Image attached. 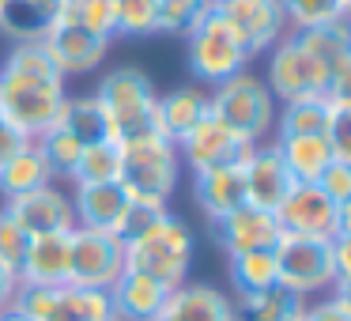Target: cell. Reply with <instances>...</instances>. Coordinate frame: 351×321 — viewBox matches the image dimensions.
<instances>
[{
	"label": "cell",
	"instance_id": "cell-1",
	"mask_svg": "<svg viewBox=\"0 0 351 321\" xmlns=\"http://www.w3.org/2000/svg\"><path fill=\"white\" fill-rule=\"evenodd\" d=\"M64 102H69V87L46 42H12L0 61V117L38 140L61 121Z\"/></svg>",
	"mask_w": 351,
	"mask_h": 321
},
{
	"label": "cell",
	"instance_id": "cell-2",
	"mask_svg": "<svg viewBox=\"0 0 351 321\" xmlns=\"http://www.w3.org/2000/svg\"><path fill=\"white\" fill-rule=\"evenodd\" d=\"M193 230L182 215L167 212L162 219H155L144 235L125 242V268L144 272L152 280H159L162 287H182L189 283V265H193Z\"/></svg>",
	"mask_w": 351,
	"mask_h": 321
},
{
	"label": "cell",
	"instance_id": "cell-3",
	"mask_svg": "<svg viewBox=\"0 0 351 321\" xmlns=\"http://www.w3.org/2000/svg\"><path fill=\"white\" fill-rule=\"evenodd\" d=\"M95 99L102 102L110 125H114L117 144L125 140H140L159 132V121H155V106H159V91H155L152 76L136 64H121V69H110L106 76L99 80V91Z\"/></svg>",
	"mask_w": 351,
	"mask_h": 321
},
{
	"label": "cell",
	"instance_id": "cell-4",
	"mask_svg": "<svg viewBox=\"0 0 351 321\" xmlns=\"http://www.w3.org/2000/svg\"><path fill=\"white\" fill-rule=\"evenodd\" d=\"M276 110H280V102L272 99L265 80L253 72H238V76L208 87V114H215L227 129H234L250 144H265L276 136Z\"/></svg>",
	"mask_w": 351,
	"mask_h": 321
},
{
	"label": "cell",
	"instance_id": "cell-5",
	"mask_svg": "<svg viewBox=\"0 0 351 321\" xmlns=\"http://www.w3.org/2000/svg\"><path fill=\"white\" fill-rule=\"evenodd\" d=\"M178 182H182V155H178L174 140L152 132V136L121 144V185L129 197L170 204Z\"/></svg>",
	"mask_w": 351,
	"mask_h": 321
},
{
	"label": "cell",
	"instance_id": "cell-6",
	"mask_svg": "<svg viewBox=\"0 0 351 321\" xmlns=\"http://www.w3.org/2000/svg\"><path fill=\"white\" fill-rule=\"evenodd\" d=\"M185 61H189V72L197 76V84L215 87L238 72H250L253 54L245 49L234 27L212 8V16L200 19V27L185 34Z\"/></svg>",
	"mask_w": 351,
	"mask_h": 321
},
{
	"label": "cell",
	"instance_id": "cell-7",
	"mask_svg": "<svg viewBox=\"0 0 351 321\" xmlns=\"http://www.w3.org/2000/svg\"><path fill=\"white\" fill-rule=\"evenodd\" d=\"M276 257V280L283 291L298 295L302 302L321 298L336 283V265H332V238H298L283 235L272 250Z\"/></svg>",
	"mask_w": 351,
	"mask_h": 321
},
{
	"label": "cell",
	"instance_id": "cell-8",
	"mask_svg": "<svg viewBox=\"0 0 351 321\" xmlns=\"http://www.w3.org/2000/svg\"><path fill=\"white\" fill-rule=\"evenodd\" d=\"M265 84H268V91H272L276 102L306 99V95H325L328 69L287 31L265 54Z\"/></svg>",
	"mask_w": 351,
	"mask_h": 321
},
{
	"label": "cell",
	"instance_id": "cell-9",
	"mask_svg": "<svg viewBox=\"0 0 351 321\" xmlns=\"http://www.w3.org/2000/svg\"><path fill=\"white\" fill-rule=\"evenodd\" d=\"M121 276H125V242L114 230H91V227L72 230V268H69L72 287L110 291Z\"/></svg>",
	"mask_w": 351,
	"mask_h": 321
},
{
	"label": "cell",
	"instance_id": "cell-10",
	"mask_svg": "<svg viewBox=\"0 0 351 321\" xmlns=\"http://www.w3.org/2000/svg\"><path fill=\"white\" fill-rule=\"evenodd\" d=\"M253 147L257 144L242 140L215 114H204L178 140V155H182V167H189V174H204V170H215V167H238L253 155Z\"/></svg>",
	"mask_w": 351,
	"mask_h": 321
},
{
	"label": "cell",
	"instance_id": "cell-11",
	"mask_svg": "<svg viewBox=\"0 0 351 321\" xmlns=\"http://www.w3.org/2000/svg\"><path fill=\"white\" fill-rule=\"evenodd\" d=\"M215 12L238 31L253 57H265L291 31L280 0H215Z\"/></svg>",
	"mask_w": 351,
	"mask_h": 321
},
{
	"label": "cell",
	"instance_id": "cell-12",
	"mask_svg": "<svg viewBox=\"0 0 351 321\" xmlns=\"http://www.w3.org/2000/svg\"><path fill=\"white\" fill-rule=\"evenodd\" d=\"M283 235L298 238H336V204L317 182H295L283 204L276 208Z\"/></svg>",
	"mask_w": 351,
	"mask_h": 321
},
{
	"label": "cell",
	"instance_id": "cell-13",
	"mask_svg": "<svg viewBox=\"0 0 351 321\" xmlns=\"http://www.w3.org/2000/svg\"><path fill=\"white\" fill-rule=\"evenodd\" d=\"M4 212H8L31 238H38V235H61V230L76 227L72 197L57 182L42 185V189H31V193H23V197L4 200Z\"/></svg>",
	"mask_w": 351,
	"mask_h": 321
},
{
	"label": "cell",
	"instance_id": "cell-14",
	"mask_svg": "<svg viewBox=\"0 0 351 321\" xmlns=\"http://www.w3.org/2000/svg\"><path fill=\"white\" fill-rule=\"evenodd\" d=\"M212 235H215V246L227 257H238V253H253V250H276V242L283 238V227L276 219V212L242 204L238 212L215 219Z\"/></svg>",
	"mask_w": 351,
	"mask_h": 321
},
{
	"label": "cell",
	"instance_id": "cell-15",
	"mask_svg": "<svg viewBox=\"0 0 351 321\" xmlns=\"http://www.w3.org/2000/svg\"><path fill=\"white\" fill-rule=\"evenodd\" d=\"M46 49L49 57L57 61V69H61V76H87V72H95L102 61H106L110 54V42L106 34H91L84 31V27L76 23H64V19H57L53 27L46 31Z\"/></svg>",
	"mask_w": 351,
	"mask_h": 321
},
{
	"label": "cell",
	"instance_id": "cell-16",
	"mask_svg": "<svg viewBox=\"0 0 351 321\" xmlns=\"http://www.w3.org/2000/svg\"><path fill=\"white\" fill-rule=\"evenodd\" d=\"M242 174H245V204L265 208V212H276V208L283 204V197L291 193V185H295V178L283 167V159H280L272 140L253 147V155L245 159Z\"/></svg>",
	"mask_w": 351,
	"mask_h": 321
},
{
	"label": "cell",
	"instance_id": "cell-17",
	"mask_svg": "<svg viewBox=\"0 0 351 321\" xmlns=\"http://www.w3.org/2000/svg\"><path fill=\"white\" fill-rule=\"evenodd\" d=\"M155 321H234V298L215 283H182Z\"/></svg>",
	"mask_w": 351,
	"mask_h": 321
},
{
	"label": "cell",
	"instance_id": "cell-18",
	"mask_svg": "<svg viewBox=\"0 0 351 321\" xmlns=\"http://www.w3.org/2000/svg\"><path fill=\"white\" fill-rule=\"evenodd\" d=\"M72 230L31 238V246L23 253V265H19V280L46 283V287H64L69 283V268H72Z\"/></svg>",
	"mask_w": 351,
	"mask_h": 321
},
{
	"label": "cell",
	"instance_id": "cell-19",
	"mask_svg": "<svg viewBox=\"0 0 351 321\" xmlns=\"http://www.w3.org/2000/svg\"><path fill=\"white\" fill-rule=\"evenodd\" d=\"M72 212H76V227L91 230H114L121 227V215L129 208V193L121 182H95V185H72Z\"/></svg>",
	"mask_w": 351,
	"mask_h": 321
},
{
	"label": "cell",
	"instance_id": "cell-20",
	"mask_svg": "<svg viewBox=\"0 0 351 321\" xmlns=\"http://www.w3.org/2000/svg\"><path fill=\"white\" fill-rule=\"evenodd\" d=\"M242 167L245 163L193 174V200H197V208L204 212L208 223L223 219V215L238 212V208L245 204V174H242Z\"/></svg>",
	"mask_w": 351,
	"mask_h": 321
},
{
	"label": "cell",
	"instance_id": "cell-21",
	"mask_svg": "<svg viewBox=\"0 0 351 321\" xmlns=\"http://www.w3.org/2000/svg\"><path fill=\"white\" fill-rule=\"evenodd\" d=\"M167 298L170 287H162L159 280L144 272L125 268V276L110 287V310H114V321H155Z\"/></svg>",
	"mask_w": 351,
	"mask_h": 321
},
{
	"label": "cell",
	"instance_id": "cell-22",
	"mask_svg": "<svg viewBox=\"0 0 351 321\" xmlns=\"http://www.w3.org/2000/svg\"><path fill=\"white\" fill-rule=\"evenodd\" d=\"M208 114V91L197 84L174 87V91L159 95V106H155V121H159V136L167 140H182L200 117Z\"/></svg>",
	"mask_w": 351,
	"mask_h": 321
},
{
	"label": "cell",
	"instance_id": "cell-23",
	"mask_svg": "<svg viewBox=\"0 0 351 321\" xmlns=\"http://www.w3.org/2000/svg\"><path fill=\"white\" fill-rule=\"evenodd\" d=\"M64 0H4L0 4V31L12 42L46 38V31L61 19Z\"/></svg>",
	"mask_w": 351,
	"mask_h": 321
},
{
	"label": "cell",
	"instance_id": "cell-24",
	"mask_svg": "<svg viewBox=\"0 0 351 321\" xmlns=\"http://www.w3.org/2000/svg\"><path fill=\"white\" fill-rule=\"evenodd\" d=\"M276 152H280L283 167L291 170L295 182H317L332 163V147H328L325 132H310V136H272Z\"/></svg>",
	"mask_w": 351,
	"mask_h": 321
},
{
	"label": "cell",
	"instance_id": "cell-25",
	"mask_svg": "<svg viewBox=\"0 0 351 321\" xmlns=\"http://www.w3.org/2000/svg\"><path fill=\"white\" fill-rule=\"evenodd\" d=\"M49 182H57V178H53L46 155H42V147L34 144V140L0 167V197L4 200L23 197V193H31V189H42V185H49Z\"/></svg>",
	"mask_w": 351,
	"mask_h": 321
},
{
	"label": "cell",
	"instance_id": "cell-26",
	"mask_svg": "<svg viewBox=\"0 0 351 321\" xmlns=\"http://www.w3.org/2000/svg\"><path fill=\"white\" fill-rule=\"evenodd\" d=\"M306 313V302L283 287L234 295V321H295Z\"/></svg>",
	"mask_w": 351,
	"mask_h": 321
},
{
	"label": "cell",
	"instance_id": "cell-27",
	"mask_svg": "<svg viewBox=\"0 0 351 321\" xmlns=\"http://www.w3.org/2000/svg\"><path fill=\"white\" fill-rule=\"evenodd\" d=\"M57 125H64V129L80 140V144L117 140L114 136V125H110L106 110H102V102L95 99V95H69V102H64L61 121H57Z\"/></svg>",
	"mask_w": 351,
	"mask_h": 321
},
{
	"label": "cell",
	"instance_id": "cell-28",
	"mask_svg": "<svg viewBox=\"0 0 351 321\" xmlns=\"http://www.w3.org/2000/svg\"><path fill=\"white\" fill-rule=\"evenodd\" d=\"M328 114H332V102H328L325 95H306V99L280 102V110H276V136H310V132H325Z\"/></svg>",
	"mask_w": 351,
	"mask_h": 321
},
{
	"label": "cell",
	"instance_id": "cell-29",
	"mask_svg": "<svg viewBox=\"0 0 351 321\" xmlns=\"http://www.w3.org/2000/svg\"><path fill=\"white\" fill-rule=\"evenodd\" d=\"M46 321H114L110 291H91V287H72V283H64L57 291V302H53Z\"/></svg>",
	"mask_w": 351,
	"mask_h": 321
},
{
	"label": "cell",
	"instance_id": "cell-30",
	"mask_svg": "<svg viewBox=\"0 0 351 321\" xmlns=\"http://www.w3.org/2000/svg\"><path fill=\"white\" fill-rule=\"evenodd\" d=\"M227 280H230V287H234V295H253V291L280 287L272 250H253V253L227 257Z\"/></svg>",
	"mask_w": 351,
	"mask_h": 321
},
{
	"label": "cell",
	"instance_id": "cell-31",
	"mask_svg": "<svg viewBox=\"0 0 351 321\" xmlns=\"http://www.w3.org/2000/svg\"><path fill=\"white\" fill-rule=\"evenodd\" d=\"M325 69H332L343 54H351V19H332V23H317V27H302L291 31Z\"/></svg>",
	"mask_w": 351,
	"mask_h": 321
},
{
	"label": "cell",
	"instance_id": "cell-32",
	"mask_svg": "<svg viewBox=\"0 0 351 321\" xmlns=\"http://www.w3.org/2000/svg\"><path fill=\"white\" fill-rule=\"evenodd\" d=\"M95 182H121V144L117 140L84 144V152H80L72 185H95Z\"/></svg>",
	"mask_w": 351,
	"mask_h": 321
},
{
	"label": "cell",
	"instance_id": "cell-33",
	"mask_svg": "<svg viewBox=\"0 0 351 321\" xmlns=\"http://www.w3.org/2000/svg\"><path fill=\"white\" fill-rule=\"evenodd\" d=\"M215 0H155V34H189L208 19Z\"/></svg>",
	"mask_w": 351,
	"mask_h": 321
},
{
	"label": "cell",
	"instance_id": "cell-34",
	"mask_svg": "<svg viewBox=\"0 0 351 321\" xmlns=\"http://www.w3.org/2000/svg\"><path fill=\"white\" fill-rule=\"evenodd\" d=\"M34 144L42 147V155H46L49 170H53L57 182H72V170H76L80 163V152H84V144H80L76 136H72L64 125H53V129H46Z\"/></svg>",
	"mask_w": 351,
	"mask_h": 321
},
{
	"label": "cell",
	"instance_id": "cell-35",
	"mask_svg": "<svg viewBox=\"0 0 351 321\" xmlns=\"http://www.w3.org/2000/svg\"><path fill=\"white\" fill-rule=\"evenodd\" d=\"M61 19L84 27V31H91V34L117 38L114 34V0H64Z\"/></svg>",
	"mask_w": 351,
	"mask_h": 321
},
{
	"label": "cell",
	"instance_id": "cell-36",
	"mask_svg": "<svg viewBox=\"0 0 351 321\" xmlns=\"http://www.w3.org/2000/svg\"><path fill=\"white\" fill-rule=\"evenodd\" d=\"M280 8H283V16H287L291 31L332 23V19H348L343 16V0H280Z\"/></svg>",
	"mask_w": 351,
	"mask_h": 321
},
{
	"label": "cell",
	"instance_id": "cell-37",
	"mask_svg": "<svg viewBox=\"0 0 351 321\" xmlns=\"http://www.w3.org/2000/svg\"><path fill=\"white\" fill-rule=\"evenodd\" d=\"M114 34L152 38L155 34V0H114Z\"/></svg>",
	"mask_w": 351,
	"mask_h": 321
},
{
	"label": "cell",
	"instance_id": "cell-38",
	"mask_svg": "<svg viewBox=\"0 0 351 321\" xmlns=\"http://www.w3.org/2000/svg\"><path fill=\"white\" fill-rule=\"evenodd\" d=\"M57 291L61 287H46V283H23L19 280V291H16V298H12V306H16L23 318H31V321H46L49 310H53V302H57Z\"/></svg>",
	"mask_w": 351,
	"mask_h": 321
},
{
	"label": "cell",
	"instance_id": "cell-39",
	"mask_svg": "<svg viewBox=\"0 0 351 321\" xmlns=\"http://www.w3.org/2000/svg\"><path fill=\"white\" fill-rule=\"evenodd\" d=\"M167 212H170L167 204H155V200H136V197H129V208H125V215H121L117 238H121V242H129V238L144 235V230L152 227L155 219H162Z\"/></svg>",
	"mask_w": 351,
	"mask_h": 321
},
{
	"label": "cell",
	"instance_id": "cell-40",
	"mask_svg": "<svg viewBox=\"0 0 351 321\" xmlns=\"http://www.w3.org/2000/svg\"><path fill=\"white\" fill-rule=\"evenodd\" d=\"M27 246H31V235H27L12 215L0 208V265H8V268H16V272H19Z\"/></svg>",
	"mask_w": 351,
	"mask_h": 321
},
{
	"label": "cell",
	"instance_id": "cell-41",
	"mask_svg": "<svg viewBox=\"0 0 351 321\" xmlns=\"http://www.w3.org/2000/svg\"><path fill=\"white\" fill-rule=\"evenodd\" d=\"M325 136H328V147H332V159L351 163V106H336L332 102Z\"/></svg>",
	"mask_w": 351,
	"mask_h": 321
},
{
	"label": "cell",
	"instance_id": "cell-42",
	"mask_svg": "<svg viewBox=\"0 0 351 321\" xmlns=\"http://www.w3.org/2000/svg\"><path fill=\"white\" fill-rule=\"evenodd\" d=\"M317 185L328 193V200H332V204H343V200H351V163L332 159V163H328V170L317 178Z\"/></svg>",
	"mask_w": 351,
	"mask_h": 321
},
{
	"label": "cell",
	"instance_id": "cell-43",
	"mask_svg": "<svg viewBox=\"0 0 351 321\" xmlns=\"http://www.w3.org/2000/svg\"><path fill=\"white\" fill-rule=\"evenodd\" d=\"M325 99L336 102V106H351V54H343L340 61L328 69V87Z\"/></svg>",
	"mask_w": 351,
	"mask_h": 321
},
{
	"label": "cell",
	"instance_id": "cell-44",
	"mask_svg": "<svg viewBox=\"0 0 351 321\" xmlns=\"http://www.w3.org/2000/svg\"><path fill=\"white\" fill-rule=\"evenodd\" d=\"M306 321H351V310H343L332 295H321V298H310L306 302Z\"/></svg>",
	"mask_w": 351,
	"mask_h": 321
},
{
	"label": "cell",
	"instance_id": "cell-45",
	"mask_svg": "<svg viewBox=\"0 0 351 321\" xmlns=\"http://www.w3.org/2000/svg\"><path fill=\"white\" fill-rule=\"evenodd\" d=\"M27 144H31V136H27V132H19L12 121H0V167H4L12 155L23 152Z\"/></svg>",
	"mask_w": 351,
	"mask_h": 321
},
{
	"label": "cell",
	"instance_id": "cell-46",
	"mask_svg": "<svg viewBox=\"0 0 351 321\" xmlns=\"http://www.w3.org/2000/svg\"><path fill=\"white\" fill-rule=\"evenodd\" d=\"M332 265H336V280H351V238L343 235L332 238Z\"/></svg>",
	"mask_w": 351,
	"mask_h": 321
},
{
	"label": "cell",
	"instance_id": "cell-47",
	"mask_svg": "<svg viewBox=\"0 0 351 321\" xmlns=\"http://www.w3.org/2000/svg\"><path fill=\"white\" fill-rule=\"evenodd\" d=\"M16 291H19V272H16V268H8V265H0V310H8V306H12Z\"/></svg>",
	"mask_w": 351,
	"mask_h": 321
},
{
	"label": "cell",
	"instance_id": "cell-48",
	"mask_svg": "<svg viewBox=\"0 0 351 321\" xmlns=\"http://www.w3.org/2000/svg\"><path fill=\"white\" fill-rule=\"evenodd\" d=\"M336 235L351 238V200H343V204H336Z\"/></svg>",
	"mask_w": 351,
	"mask_h": 321
},
{
	"label": "cell",
	"instance_id": "cell-49",
	"mask_svg": "<svg viewBox=\"0 0 351 321\" xmlns=\"http://www.w3.org/2000/svg\"><path fill=\"white\" fill-rule=\"evenodd\" d=\"M328 295H332L336 302L343 306V310H351V280H336V283H332V291H328Z\"/></svg>",
	"mask_w": 351,
	"mask_h": 321
},
{
	"label": "cell",
	"instance_id": "cell-50",
	"mask_svg": "<svg viewBox=\"0 0 351 321\" xmlns=\"http://www.w3.org/2000/svg\"><path fill=\"white\" fill-rule=\"evenodd\" d=\"M0 321H31V318H23L16 306H8V310H0Z\"/></svg>",
	"mask_w": 351,
	"mask_h": 321
},
{
	"label": "cell",
	"instance_id": "cell-51",
	"mask_svg": "<svg viewBox=\"0 0 351 321\" xmlns=\"http://www.w3.org/2000/svg\"><path fill=\"white\" fill-rule=\"evenodd\" d=\"M343 16H348V19H351V0H343Z\"/></svg>",
	"mask_w": 351,
	"mask_h": 321
},
{
	"label": "cell",
	"instance_id": "cell-52",
	"mask_svg": "<svg viewBox=\"0 0 351 321\" xmlns=\"http://www.w3.org/2000/svg\"><path fill=\"white\" fill-rule=\"evenodd\" d=\"M295 321H306V318H295Z\"/></svg>",
	"mask_w": 351,
	"mask_h": 321
},
{
	"label": "cell",
	"instance_id": "cell-53",
	"mask_svg": "<svg viewBox=\"0 0 351 321\" xmlns=\"http://www.w3.org/2000/svg\"><path fill=\"white\" fill-rule=\"evenodd\" d=\"M0 4H4V0H0Z\"/></svg>",
	"mask_w": 351,
	"mask_h": 321
},
{
	"label": "cell",
	"instance_id": "cell-54",
	"mask_svg": "<svg viewBox=\"0 0 351 321\" xmlns=\"http://www.w3.org/2000/svg\"><path fill=\"white\" fill-rule=\"evenodd\" d=\"M0 121H4V117H0Z\"/></svg>",
	"mask_w": 351,
	"mask_h": 321
}]
</instances>
